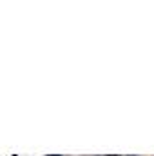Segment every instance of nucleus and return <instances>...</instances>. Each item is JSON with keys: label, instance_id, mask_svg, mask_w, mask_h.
I'll list each match as a JSON object with an SVG mask.
<instances>
[{"label": "nucleus", "instance_id": "f257e3e1", "mask_svg": "<svg viewBox=\"0 0 154 156\" xmlns=\"http://www.w3.org/2000/svg\"><path fill=\"white\" fill-rule=\"evenodd\" d=\"M111 156H118V154H111Z\"/></svg>", "mask_w": 154, "mask_h": 156}]
</instances>
